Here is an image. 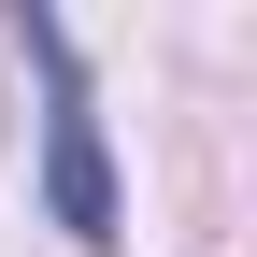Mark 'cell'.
Listing matches in <instances>:
<instances>
[{"label":"cell","instance_id":"1","mask_svg":"<svg viewBox=\"0 0 257 257\" xmlns=\"http://www.w3.org/2000/svg\"><path fill=\"white\" fill-rule=\"evenodd\" d=\"M29 57L57 72V214H72L86 243H114V186H100V143H86V114H72V43H57V29H29Z\"/></svg>","mask_w":257,"mask_h":257}]
</instances>
